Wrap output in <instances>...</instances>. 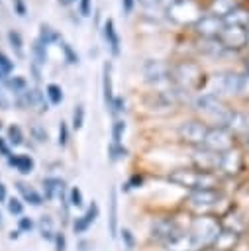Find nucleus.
<instances>
[{
    "label": "nucleus",
    "mask_w": 249,
    "mask_h": 251,
    "mask_svg": "<svg viewBox=\"0 0 249 251\" xmlns=\"http://www.w3.org/2000/svg\"><path fill=\"white\" fill-rule=\"evenodd\" d=\"M169 180L182 186V188H190V190H212L218 184V178L214 176V173H204V171H186V169H178L173 171L169 175Z\"/></svg>",
    "instance_id": "1"
},
{
    "label": "nucleus",
    "mask_w": 249,
    "mask_h": 251,
    "mask_svg": "<svg viewBox=\"0 0 249 251\" xmlns=\"http://www.w3.org/2000/svg\"><path fill=\"white\" fill-rule=\"evenodd\" d=\"M194 106H196V110L202 114V116H206L208 120H212L214 124H218V126H224V127H227V124H229V120H231V110L218 98V94H202V96H198L196 100H194Z\"/></svg>",
    "instance_id": "2"
},
{
    "label": "nucleus",
    "mask_w": 249,
    "mask_h": 251,
    "mask_svg": "<svg viewBox=\"0 0 249 251\" xmlns=\"http://www.w3.org/2000/svg\"><path fill=\"white\" fill-rule=\"evenodd\" d=\"M167 14L176 24H196L202 14L194 0H171L167 6Z\"/></svg>",
    "instance_id": "3"
},
{
    "label": "nucleus",
    "mask_w": 249,
    "mask_h": 251,
    "mask_svg": "<svg viewBox=\"0 0 249 251\" xmlns=\"http://www.w3.org/2000/svg\"><path fill=\"white\" fill-rule=\"evenodd\" d=\"M202 147H206L210 151H216V153H225V151L233 149V133L224 126L210 127Z\"/></svg>",
    "instance_id": "4"
},
{
    "label": "nucleus",
    "mask_w": 249,
    "mask_h": 251,
    "mask_svg": "<svg viewBox=\"0 0 249 251\" xmlns=\"http://www.w3.org/2000/svg\"><path fill=\"white\" fill-rule=\"evenodd\" d=\"M173 80L182 88V90H188V88H196L200 82H202V71L198 65L194 63H180L173 69Z\"/></svg>",
    "instance_id": "5"
},
{
    "label": "nucleus",
    "mask_w": 249,
    "mask_h": 251,
    "mask_svg": "<svg viewBox=\"0 0 249 251\" xmlns=\"http://www.w3.org/2000/svg\"><path fill=\"white\" fill-rule=\"evenodd\" d=\"M143 75H145V80L155 84V86L169 84L173 80V71L169 69V65L163 63V61H157V59H147L145 61Z\"/></svg>",
    "instance_id": "6"
},
{
    "label": "nucleus",
    "mask_w": 249,
    "mask_h": 251,
    "mask_svg": "<svg viewBox=\"0 0 249 251\" xmlns=\"http://www.w3.org/2000/svg\"><path fill=\"white\" fill-rule=\"evenodd\" d=\"M208 126L198 122V120H188V122H182L180 127H178V137L186 143H192V145H204V139H206V133H208Z\"/></svg>",
    "instance_id": "7"
},
{
    "label": "nucleus",
    "mask_w": 249,
    "mask_h": 251,
    "mask_svg": "<svg viewBox=\"0 0 249 251\" xmlns=\"http://www.w3.org/2000/svg\"><path fill=\"white\" fill-rule=\"evenodd\" d=\"M220 200V194L216 188L212 190H192L188 196V204L194 212H198L200 216H204L208 210H212L216 206V202Z\"/></svg>",
    "instance_id": "8"
},
{
    "label": "nucleus",
    "mask_w": 249,
    "mask_h": 251,
    "mask_svg": "<svg viewBox=\"0 0 249 251\" xmlns=\"http://www.w3.org/2000/svg\"><path fill=\"white\" fill-rule=\"evenodd\" d=\"M194 27H196V31H198L202 37L214 39V37H220V33H222L224 27H225V22H224V18H220V16L208 14V16H202V18L194 24Z\"/></svg>",
    "instance_id": "9"
},
{
    "label": "nucleus",
    "mask_w": 249,
    "mask_h": 251,
    "mask_svg": "<svg viewBox=\"0 0 249 251\" xmlns=\"http://www.w3.org/2000/svg\"><path fill=\"white\" fill-rule=\"evenodd\" d=\"M218 39H220L222 47H227V49H239V47H243L245 41H247V31H245V27L225 25Z\"/></svg>",
    "instance_id": "10"
},
{
    "label": "nucleus",
    "mask_w": 249,
    "mask_h": 251,
    "mask_svg": "<svg viewBox=\"0 0 249 251\" xmlns=\"http://www.w3.org/2000/svg\"><path fill=\"white\" fill-rule=\"evenodd\" d=\"M220 159H222V153H216V151H210L206 147L198 149L194 153V165L198 171H204V173H214L220 169Z\"/></svg>",
    "instance_id": "11"
},
{
    "label": "nucleus",
    "mask_w": 249,
    "mask_h": 251,
    "mask_svg": "<svg viewBox=\"0 0 249 251\" xmlns=\"http://www.w3.org/2000/svg\"><path fill=\"white\" fill-rule=\"evenodd\" d=\"M237 84H239V75L235 73H220L214 76V88L216 92L222 94H237Z\"/></svg>",
    "instance_id": "12"
},
{
    "label": "nucleus",
    "mask_w": 249,
    "mask_h": 251,
    "mask_svg": "<svg viewBox=\"0 0 249 251\" xmlns=\"http://www.w3.org/2000/svg\"><path fill=\"white\" fill-rule=\"evenodd\" d=\"M241 165H243L241 155H239L237 151L229 149V151L222 153V159H220V169H218V171H222V173H225V175H237V173L241 171Z\"/></svg>",
    "instance_id": "13"
},
{
    "label": "nucleus",
    "mask_w": 249,
    "mask_h": 251,
    "mask_svg": "<svg viewBox=\"0 0 249 251\" xmlns=\"http://www.w3.org/2000/svg\"><path fill=\"white\" fill-rule=\"evenodd\" d=\"M98 204L96 202H92L88 208H86V212L80 216V218H76L75 222H73V231L75 233H84V231H88V227L96 222V218H98Z\"/></svg>",
    "instance_id": "14"
},
{
    "label": "nucleus",
    "mask_w": 249,
    "mask_h": 251,
    "mask_svg": "<svg viewBox=\"0 0 249 251\" xmlns=\"http://www.w3.org/2000/svg\"><path fill=\"white\" fill-rule=\"evenodd\" d=\"M180 233V229L174 226V222H169V220H161L155 227H153V239H159V241H173L176 235Z\"/></svg>",
    "instance_id": "15"
},
{
    "label": "nucleus",
    "mask_w": 249,
    "mask_h": 251,
    "mask_svg": "<svg viewBox=\"0 0 249 251\" xmlns=\"http://www.w3.org/2000/svg\"><path fill=\"white\" fill-rule=\"evenodd\" d=\"M102 33H104L106 45L110 47V53H112L114 57H118V55H120V35H118V31H116V25H114V20H112V18H108V20L104 22Z\"/></svg>",
    "instance_id": "16"
},
{
    "label": "nucleus",
    "mask_w": 249,
    "mask_h": 251,
    "mask_svg": "<svg viewBox=\"0 0 249 251\" xmlns=\"http://www.w3.org/2000/svg\"><path fill=\"white\" fill-rule=\"evenodd\" d=\"M102 96H104V106L110 108L114 100V86H112V63L106 61L102 65Z\"/></svg>",
    "instance_id": "17"
},
{
    "label": "nucleus",
    "mask_w": 249,
    "mask_h": 251,
    "mask_svg": "<svg viewBox=\"0 0 249 251\" xmlns=\"http://www.w3.org/2000/svg\"><path fill=\"white\" fill-rule=\"evenodd\" d=\"M237 239H239V231H235V229H224V231L220 233L218 241L214 243V247H216V251H218V249H220V251H231V249L235 247Z\"/></svg>",
    "instance_id": "18"
},
{
    "label": "nucleus",
    "mask_w": 249,
    "mask_h": 251,
    "mask_svg": "<svg viewBox=\"0 0 249 251\" xmlns=\"http://www.w3.org/2000/svg\"><path fill=\"white\" fill-rule=\"evenodd\" d=\"M225 25H237V27H249V12L243 8H233L225 18Z\"/></svg>",
    "instance_id": "19"
},
{
    "label": "nucleus",
    "mask_w": 249,
    "mask_h": 251,
    "mask_svg": "<svg viewBox=\"0 0 249 251\" xmlns=\"http://www.w3.org/2000/svg\"><path fill=\"white\" fill-rule=\"evenodd\" d=\"M8 163H10L12 167H16V171H20L22 175H29V173L33 171V167H35L31 155H14V157L10 155Z\"/></svg>",
    "instance_id": "20"
},
{
    "label": "nucleus",
    "mask_w": 249,
    "mask_h": 251,
    "mask_svg": "<svg viewBox=\"0 0 249 251\" xmlns=\"http://www.w3.org/2000/svg\"><path fill=\"white\" fill-rule=\"evenodd\" d=\"M16 188H18V192L22 194V198L25 200V202H29L31 206H41V202H43V198H41V194L35 190V188H31L29 184H25V182H16Z\"/></svg>",
    "instance_id": "21"
},
{
    "label": "nucleus",
    "mask_w": 249,
    "mask_h": 251,
    "mask_svg": "<svg viewBox=\"0 0 249 251\" xmlns=\"http://www.w3.org/2000/svg\"><path fill=\"white\" fill-rule=\"evenodd\" d=\"M108 229L112 235L118 233V194L116 188L110 190V216H108Z\"/></svg>",
    "instance_id": "22"
},
{
    "label": "nucleus",
    "mask_w": 249,
    "mask_h": 251,
    "mask_svg": "<svg viewBox=\"0 0 249 251\" xmlns=\"http://www.w3.org/2000/svg\"><path fill=\"white\" fill-rule=\"evenodd\" d=\"M63 180H59V178H53V176H49V178H45L43 180V190H45V198L47 200H53L55 196H61V192H63Z\"/></svg>",
    "instance_id": "23"
},
{
    "label": "nucleus",
    "mask_w": 249,
    "mask_h": 251,
    "mask_svg": "<svg viewBox=\"0 0 249 251\" xmlns=\"http://www.w3.org/2000/svg\"><path fill=\"white\" fill-rule=\"evenodd\" d=\"M43 45H49V43H53V41H63L61 39V35L51 27V25H47V24H41L39 25V37H37Z\"/></svg>",
    "instance_id": "24"
},
{
    "label": "nucleus",
    "mask_w": 249,
    "mask_h": 251,
    "mask_svg": "<svg viewBox=\"0 0 249 251\" xmlns=\"http://www.w3.org/2000/svg\"><path fill=\"white\" fill-rule=\"evenodd\" d=\"M31 57H33V63L37 67L45 65V61H47V45H43L39 39H35L33 45H31Z\"/></svg>",
    "instance_id": "25"
},
{
    "label": "nucleus",
    "mask_w": 249,
    "mask_h": 251,
    "mask_svg": "<svg viewBox=\"0 0 249 251\" xmlns=\"http://www.w3.org/2000/svg\"><path fill=\"white\" fill-rule=\"evenodd\" d=\"M233 8H235L233 0H214L212 2V14L220 16V18H225Z\"/></svg>",
    "instance_id": "26"
},
{
    "label": "nucleus",
    "mask_w": 249,
    "mask_h": 251,
    "mask_svg": "<svg viewBox=\"0 0 249 251\" xmlns=\"http://www.w3.org/2000/svg\"><path fill=\"white\" fill-rule=\"evenodd\" d=\"M39 233H41L43 239H55V235H57L55 233V224L49 216H43L39 220Z\"/></svg>",
    "instance_id": "27"
},
{
    "label": "nucleus",
    "mask_w": 249,
    "mask_h": 251,
    "mask_svg": "<svg viewBox=\"0 0 249 251\" xmlns=\"http://www.w3.org/2000/svg\"><path fill=\"white\" fill-rule=\"evenodd\" d=\"M8 43H10V47L16 51L18 57H24V39H22V33H20V31L10 29V31H8Z\"/></svg>",
    "instance_id": "28"
},
{
    "label": "nucleus",
    "mask_w": 249,
    "mask_h": 251,
    "mask_svg": "<svg viewBox=\"0 0 249 251\" xmlns=\"http://www.w3.org/2000/svg\"><path fill=\"white\" fill-rule=\"evenodd\" d=\"M45 96L49 98V102H51L53 106H57V104L63 102V88H61L59 84L51 82V84H47V88H45Z\"/></svg>",
    "instance_id": "29"
},
{
    "label": "nucleus",
    "mask_w": 249,
    "mask_h": 251,
    "mask_svg": "<svg viewBox=\"0 0 249 251\" xmlns=\"http://www.w3.org/2000/svg\"><path fill=\"white\" fill-rule=\"evenodd\" d=\"M6 86H8V90H12L16 96L27 90V82H25V78H24V76H14V78H8V80H6Z\"/></svg>",
    "instance_id": "30"
},
{
    "label": "nucleus",
    "mask_w": 249,
    "mask_h": 251,
    "mask_svg": "<svg viewBox=\"0 0 249 251\" xmlns=\"http://www.w3.org/2000/svg\"><path fill=\"white\" fill-rule=\"evenodd\" d=\"M8 143L14 145V147H18V145L24 143V131H22V127L18 124H12L8 127Z\"/></svg>",
    "instance_id": "31"
},
{
    "label": "nucleus",
    "mask_w": 249,
    "mask_h": 251,
    "mask_svg": "<svg viewBox=\"0 0 249 251\" xmlns=\"http://www.w3.org/2000/svg\"><path fill=\"white\" fill-rule=\"evenodd\" d=\"M125 155H127V149L122 143H110L108 145V157H110V161H120Z\"/></svg>",
    "instance_id": "32"
},
{
    "label": "nucleus",
    "mask_w": 249,
    "mask_h": 251,
    "mask_svg": "<svg viewBox=\"0 0 249 251\" xmlns=\"http://www.w3.org/2000/svg\"><path fill=\"white\" fill-rule=\"evenodd\" d=\"M139 4L147 12H159L169 6V0H139Z\"/></svg>",
    "instance_id": "33"
},
{
    "label": "nucleus",
    "mask_w": 249,
    "mask_h": 251,
    "mask_svg": "<svg viewBox=\"0 0 249 251\" xmlns=\"http://www.w3.org/2000/svg\"><path fill=\"white\" fill-rule=\"evenodd\" d=\"M69 206H73V208H80L82 204H84V198H82V190L78 188V186H73L71 190H69Z\"/></svg>",
    "instance_id": "34"
},
{
    "label": "nucleus",
    "mask_w": 249,
    "mask_h": 251,
    "mask_svg": "<svg viewBox=\"0 0 249 251\" xmlns=\"http://www.w3.org/2000/svg\"><path fill=\"white\" fill-rule=\"evenodd\" d=\"M125 133V122L124 120H116L112 126V143H122V137Z\"/></svg>",
    "instance_id": "35"
},
{
    "label": "nucleus",
    "mask_w": 249,
    "mask_h": 251,
    "mask_svg": "<svg viewBox=\"0 0 249 251\" xmlns=\"http://www.w3.org/2000/svg\"><path fill=\"white\" fill-rule=\"evenodd\" d=\"M12 71H14V61L6 53L0 51V75H2V78H6Z\"/></svg>",
    "instance_id": "36"
},
{
    "label": "nucleus",
    "mask_w": 249,
    "mask_h": 251,
    "mask_svg": "<svg viewBox=\"0 0 249 251\" xmlns=\"http://www.w3.org/2000/svg\"><path fill=\"white\" fill-rule=\"evenodd\" d=\"M59 43H61V49H63L65 61H67L69 65H76V63H78V55H76V51H75L69 43H65V41H59Z\"/></svg>",
    "instance_id": "37"
},
{
    "label": "nucleus",
    "mask_w": 249,
    "mask_h": 251,
    "mask_svg": "<svg viewBox=\"0 0 249 251\" xmlns=\"http://www.w3.org/2000/svg\"><path fill=\"white\" fill-rule=\"evenodd\" d=\"M84 124V106L82 104H76L75 110H73V127L75 129H80Z\"/></svg>",
    "instance_id": "38"
},
{
    "label": "nucleus",
    "mask_w": 249,
    "mask_h": 251,
    "mask_svg": "<svg viewBox=\"0 0 249 251\" xmlns=\"http://www.w3.org/2000/svg\"><path fill=\"white\" fill-rule=\"evenodd\" d=\"M237 94L243 98H249V73L239 75V84H237Z\"/></svg>",
    "instance_id": "39"
},
{
    "label": "nucleus",
    "mask_w": 249,
    "mask_h": 251,
    "mask_svg": "<svg viewBox=\"0 0 249 251\" xmlns=\"http://www.w3.org/2000/svg\"><path fill=\"white\" fill-rule=\"evenodd\" d=\"M6 204H8V212L12 216H22L24 214V204H22L20 198H10Z\"/></svg>",
    "instance_id": "40"
},
{
    "label": "nucleus",
    "mask_w": 249,
    "mask_h": 251,
    "mask_svg": "<svg viewBox=\"0 0 249 251\" xmlns=\"http://www.w3.org/2000/svg\"><path fill=\"white\" fill-rule=\"evenodd\" d=\"M57 143L61 147H65L69 143V126H67V122H61L59 124V139H57Z\"/></svg>",
    "instance_id": "41"
},
{
    "label": "nucleus",
    "mask_w": 249,
    "mask_h": 251,
    "mask_svg": "<svg viewBox=\"0 0 249 251\" xmlns=\"http://www.w3.org/2000/svg\"><path fill=\"white\" fill-rule=\"evenodd\" d=\"M125 110V100H124V96H114V100H112V104H110V112L112 114H120V112H124Z\"/></svg>",
    "instance_id": "42"
},
{
    "label": "nucleus",
    "mask_w": 249,
    "mask_h": 251,
    "mask_svg": "<svg viewBox=\"0 0 249 251\" xmlns=\"http://www.w3.org/2000/svg\"><path fill=\"white\" fill-rule=\"evenodd\" d=\"M78 12L82 18H88L92 14V0H78Z\"/></svg>",
    "instance_id": "43"
},
{
    "label": "nucleus",
    "mask_w": 249,
    "mask_h": 251,
    "mask_svg": "<svg viewBox=\"0 0 249 251\" xmlns=\"http://www.w3.org/2000/svg\"><path fill=\"white\" fill-rule=\"evenodd\" d=\"M31 135H33V139L39 141V143L47 141V131H45L41 126H33V127H31Z\"/></svg>",
    "instance_id": "44"
},
{
    "label": "nucleus",
    "mask_w": 249,
    "mask_h": 251,
    "mask_svg": "<svg viewBox=\"0 0 249 251\" xmlns=\"http://www.w3.org/2000/svg\"><path fill=\"white\" fill-rule=\"evenodd\" d=\"M122 241H124L125 249H133V245H135V237L129 229H122Z\"/></svg>",
    "instance_id": "45"
},
{
    "label": "nucleus",
    "mask_w": 249,
    "mask_h": 251,
    "mask_svg": "<svg viewBox=\"0 0 249 251\" xmlns=\"http://www.w3.org/2000/svg\"><path fill=\"white\" fill-rule=\"evenodd\" d=\"M10 106H12V102L8 98V92L4 88H0V108L2 110H10Z\"/></svg>",
    "instance_id": "46"
},
{
    "label": "nucleus",
    "mask_w": 249,
    "mask_h": 251,
    "mask_svg": "<svg viewBox=\"0 0 249 251\" xmlns=\"http://www.w3.org/2000/svg\"><path fill=\"white\" fill-rule=\"evenodd\" d=\"M141 182H143V178H141L139 175H133V176H131V178L125 182V186H124V188H125V190H129V188H135V186H139Z\"/></svg>",
    "instance_id": "47"
},
{
    "label": "nucleus",
    "mask_w": 249,
    "mask_h": 251,
    "mask_svg": "<svg viewBox=\"0 0 249 251\" xmlns=\"http://www.w3.org/2000/svg\"><path fill=\"white\" fill-rule=\"evenodd\" d=\"M31 227H33V222L29 218L22 216L20 218V231H31Z\"/></svg>",
    "instance_id": "48"
},
{
    "label": "nucleus",
    "mask_w": 249,
    "mask_h": 251,
    "mask_svg": "<svg viewBox=\"0 0 249 251\" xmlns=\"http://www.w3.org/2000/svg\"><path fill=\"white\" fill-rule=\"evenodd\" d=\"M133 6H135V0H122V12H124V16H129L131 10H133Z\"/></svg>",
    "instance_id": "49"
},
{
    "label": "nucleus",
    "mask_w": 249,
    "mask_h": 251,
    "mask_svg": "<svg viewBox=\"0 0 249 251\" xmlns=\"http://www.w3.org/2000/svg\"><path fill=\"white\" fill-rule=\"evenodd\" d=\"M65 245H67L65 235L63 233H57L55 235V251H65Z\"/></svg>",
    "instance_id": "50"
},
{
    "label": "nucleus",
    "mask_w": 249,
    "mask_h": 251,
    "mask_svg": "<svg viewBox=\"0 0 249 251\" xmlns=\"http://www.w3.org/2000/svg\"><path fill=\"white\" fill-rule=\"evenodd\" d=\"M14 8H16V14L18 16H25V4H24V0H14Z\"/></svg>",
    "instance_id": "51"
},
{
    "label": "nucleus",
    "mask_w": 249,
    "mask_h": 251,
    "mask_svg": "<svg viewBox=\"0 0 249 251\" xmlns=\"http://www.w3.org/2000/svg\"><path fill=\"white\" fill-rule=\"evenodd\" d=\"M0 155H4V157L10 159V147H8L6 139H2V137H0Z\"/></svg>",
    "instance_id": "52"
},
{
    "label": "nucleus",
    "mask_w": 249,
    "mask_h": 251,
    "mask_svg": "<svg viewBox=\"0 0 249 251\" xmlns=\"http://www.w3.org/2000/svg\"><path fill=\"white\" fill-rule=\"evenodd\" d=\"M8 200V194H6V186L0 182V202H6Z\"/></svg>",
    "instance_id": "53"
},
{
    "label": "nucleus",
    "mask_w": 249,
    "mask_h": 251,
    "mask_svg": "<svg viewBox=\"0 0 249 251\" xmlns=\"http://www.w3.org/2000/svg\"><path fill=\"white\" fill-rule=\"evenodd\" d=\"M18 235H20V229H18V231H10L8 237H10V239H18Z\"/></svg>",
    "instance_id": "54"
},
{
    "label": "nucleus",
    "mask_w": 249,
    "mask_h": 251,
    "mask_svg": "<svg viewBox=\"0 0 249 251\" xmlns=\"http://www.w3.org/2000/svg\"><path fill=\"white\" fill-rule=\"evenodd\" d=\"M75 0H59V4H63V6H69V4H73Z\"/></svg>",
    "instance_id": "55"
},
{
    "label": "nucleus",
    "mask_w": 249,
    "mask_h": 251,
    "mask_svg": "<svg viewBox=\"0 0 249 251\" xmlns=\"http://www.w3.org/2000/svg\"><path fill=\"white\" fill-rule=\"evenodd\" d=\"M245 45L249 47V31H247V41H245Z\"/></svg>",
    "instance_id": "56"
},
{
    "label": "nucleus",
    "mask_w": 249,
    "mask_h": 251,
    "mask_svg": "<svg viewBox=\"0 0 249 251\" xmlns=\"http://www.w3.org/2000/svg\"><path fill=\"white\" fill-rule=\"evenodd\" d=\"M245 143H247V147H249V135H247V141H245Z\"/></svg>",
    "instance_id": "57"
},
{
    "label": "nucleus",
    "mask_w": 249,
    "mask_h": 251,
    "mask_svg": "<svg viewBox=\"0 0 249 251\" xmlns=\"http://www.w3.org/2000/svg\"><path fill=\"white\" fill-rule=\"evenodd\" d=\"M0 80H4V78H2V75H0Z\"/></svg>",
    "instance_id": "58"
},
{
    "label": "nucleus",
    "mask_w": 249,
    "mask_h": 251,
    "mask_svg": "<svg viewBox=\"0 0 249 251\" xmlns=\"http://www.w3.org/2000/svg\"><path fill=\"white\" fill-rule=\"evenodd\" d=\"M0 224H2V216H0Z\"/></svg>",
    "instance_id": "59"
},
{
    "label": "nucleus",
    "mask_w": 249,
    "mask_h": 251,
    "mask_svg": "<svg viewBox=\"0 0 249 251\" xmlns=\"http://www.w3.org/2000/svg\"><path fill=\"white\" fill-rule=\"evenodd\" d=\"M0 127H2V124H0Z\"/></svg>",
    "instance_id": "60"
}]
</instances>
